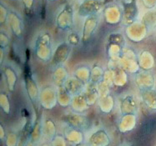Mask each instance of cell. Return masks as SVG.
<instances>
[{"label": "cell", "mask_w": 156, "mask_h": 146, "mask_svg": "<svg viewBox=\"0 0 156 146\" xmlns=\"http://www.w3.org/2000/svg\"><path fill=\"white\" fill-rule=\"evenodd\" d=\"M65 121L69 127L81 130L83 132L90 130V126H91V122L85 115L73 111L66 116Z\"/></svg>", "instance_id": "obj_1"}, {"label": "cell", "mask_w": 156, "mask_h": 146, "mask_svg": "<svg viewBox=\"0 0 156 146\" xmlns=\"http://www.w3.org/2000/svg\"><path fill=\"white\" fill-rule=\"evenodd\" d=\"M87 144L89 146H109L111 144V138L105 129L100 128L89 134Z\"/></svg>", "instance_id": "obj_2"}, {"label": "cell", "mask_w": 156, "mask_h": 146, "mask_svg": "<svg viewBox=\"0 0 156 146\" xmlns=\"http://www.w3.org/2000/svg\"><path fill=\"white\" fill-rule=\"evenodd\" d=\"M136 86L140 91L154 89V76L150 71H139L134 74Z\"/></svg>", "instance_id": "obj_3"}, {"label": "cell", "mask_w": 156, "mask_h": 146, "mask_svg": "<svg viewBox=\"0 0 156 146\" xmlns=\"http://www.w3.org/2000/svg\"><path fill=\"white\" fill-rule=\"evenodd\" d=\"M24 85L30 103L33 105H38L39 103V95L40 91L38 89V84L34 80V79L31 76V74L26 75L24 78Z\"/></svg>", "instance_id": "obj_4"}, {"label": "cell", "mask_w": 156, "mask_h": 146, "mask_svg": "<svg viewBox=\"0 0 156 146\" xmlns=\"http://www.w3.org/2000/svg\"><path fill=\"white\" fill-rule=\"evenodd\" d=\"M1 73L9 91L13 92L18 83V73L15 69L11 65H4L2 67Z\"/></svg>", "instance_id": "obj_5"}, {"label": "cell", "mask_w": 156, "mask_h": 146, "mask_svg": "<svg viewBox=\"0 0 156 146\" xmlns=\"http://www.w3.org/2000/svg\"><path fill=\"white\" fill-rule=\"evenodd\" d=\"M64 87L66 89V91L72 96V98H73L82 94L86 88V85L83 82H81L79 79H77L74 75H73L69 77Z\"/></svg>", "instance_id": "obj_6"}, {"label": "cell", "mask_w": 156, "mask_h": 146, "mask_svg": "<svg viewBox=\"0 0 156 146\" xmlns=\"http://www.w3.org/2000/svg\"><path fill=\"white\" fill-rule=\"evenodd\" d=\"M70 51L71 47L66 44H62L56 48L50 62H52V64H54L56 67L63 65L69 56Z\"/></svg>", "instance_id": "obj_7"}, {"label": "cell", "mask_w": 156, "mask_h": 146, "mask_svg": "<svg viewBox=\"0 0 156 146\" xmlns=\"http://www.w3.org/2000/svg\"><path fill=\"white\" fill-rule=\"evenodd\" d=\"M64 136L68 144L76 146L84 143V132L73 128L68 127L64 131Z\"/></svg>", "instance_id": "obj_8"}, {"label": "cell", "mask_w": 156, "mask_h": 146, "mask_svg": "<svg viewBox=\"0 0 156 146\" xmlns=\"http://www.w3.org/2000/svg\"><path fill=\"white\" fill-rule=\"evenodd\" d=\"M137 124V115L136 114H124L118 123V129L121 133H127L134 130Z\"/></svg>", "instance_id": "obj_9"}, {"label": "cell", "mask_w": 156, "mask_h": 146, "mask_svg": "<svg viewBox=\"0 0 156 146\" xmlns=\"http://www.w3.org/2000/svg\"><path fill=\"white\" fill-rule=\"evenodd\" d=\"M119 109H120L121 115L136 114L138 110V105L134 96L130 94V95H127L123 98L120 105H119Z\"/></svg>", "instance_id": "obj_10"}, {"label": "cell", "mask_w": 156, "mask_h": 146, "mask_svg": "<svg viewBox=\"0 0 156 146\" xmlns=\"http://www.w3.org/2000/svg\"><path fill=\"white\" fill-rule=\"evenodd\" d=\"M69 77V76L68 71L63 65L56 67L54 72L53 73V81H54V87L56 88L64 87Z\"/></svg>", "instance_id": "obj_11"}, {"label": "cell", "mask_w": 156, "mask_h": 146, "mask_svg": "<svg viewBox=\"0 0 156 146\" xmlns=\"http://www.w3.org/2000/svg\"><path fill=\"white\" fill-rule=\"evenodd\" d=\"M43 124V133H44V137L46 138L47 140L51 141L54 137L57 135V129H56V124L54 122L53 119L47 118L42 121Z\"/></svg>", "instance_id": "obj_12"}, {"label": "cell", "mask_w": 156, "mask_h": 146, "mask_svg": "<svg viewBox=\"0 0 156 146\" xmlns=\"http://www.w3.org/2000/svg\"><path fill=\"white\" fill-rule=\"evenodd\" d=\"M98 102H99V109L105 114L110 113L115 108V99L113 98L109 93L106 94L99 95Z\"/></svg>", "instance_id": "obj_13"}, {"label": "cell", "mask_w": 156, "mask_h": 146, "mask_svg": "<svg viewBox=\"0 0 156 146\" xmlns=\"http://www.w3.org/2000/svg\"><path fill=\"white\" fill-rule=\"evenodd\" d=\"M142 101L150 110H156V91L154 89L141 91Z\"/></svg>", "instance_id": "obj_14"}, {"label": "cell", "mask_w": 156, "mask_h": 146, "mask_svg": "<svg viewBox=\"0 0 156 146\" xmlns=\"http://www.w3.org/2000/svg\"><path fill=\"white\" fill-rule=\"evenodd\" d=\"M29 137H30V143L32 144H38L40 142L42 138L44 137L42 121H36V123L33 125L32 129L30 130Z\"/></svg>", "instance_id": "obj_15"}, {"label": "cell", "mask_w": 156, "mask_h": 146, "mask_svg": "<svg viewBox=\"0 0 156 146\" xmlns=\"http://www.w3.org/2000/svg\"><path fill=\"white\" fill-rule=\"evenodd\" d=\"M0 107L2 111L7 115H9L11 112V103H10L9 95L5 92L1 91L0 94Z\"/></svg>", "instance_id": "obj_16"}, {"label": "cell", "mask_w": 156, "mask_h": 146, "mask_svg": "<svg viewBox=\"0 0 156 146\" xmlns=\"http://www.w3.org/2000/svg\"><path fill=\"white\" fill-rule=\"evenodd\" d=\"M3 143L5 146H19V137L18 134L14 131L8 132Z\"/></svg>", "instance_id": "obj_17"}, {"label": "cell", "mask_w": 156, "mask_h": 146, "mask_svg": "<svg viewBox=\"0 0 156 146\" xmlns=\"http://www.w3.org/2000/svg\"><path fill=\"white\" fill-rule=\"evenodd\" d=\"M53 146H67L68 143L63 134H57L50 141Z\"/></svg>", "instance_id": "obj_18"}, {"label": "cell", "mask_w": 156, "mask_h": 146, "mask_svg": "<svg viewBox=\"0 0 156 146\" xmlns=\"http://www.w3.org/2000/svg\"><path fill=\"white\" fill-rule=\"evenodd\" d=\"M7 133L5 132V130H4V128H3V124H0V140L1 141L3 142L5 140V138H6Z\"/></svg>", "instance_id": "obj_19"}, {"label": "cell", "mask_w": 156, "mask_h": 146, "mask_svg": "<svg viewBox=\"0 0 156 146\" xmlns=\"http://www.w3.org/2000/svg\"><path fill=\"white\" fill-rule=\"evenodd\" d=\"M42 146H53V145H52V144L50 143V142H49V143L44 144H43V145H42Z\"/></svg>", "instance_id": "obj_20"}, {"label": "cell", "mask_w": 156, "mask_h": 146, "mask_svg": "<svg viewBox=\"0 0 156 146\" xmlns=\"http://www.w3.org/2000/svg\"><path fill=\"white\" fill-rule=\"evenodd\" d=\"M76 146H89L88 145V144H85V143H83V144H78Z\"/></svg>", "instance_id": "obj_21"}]
</instances>
